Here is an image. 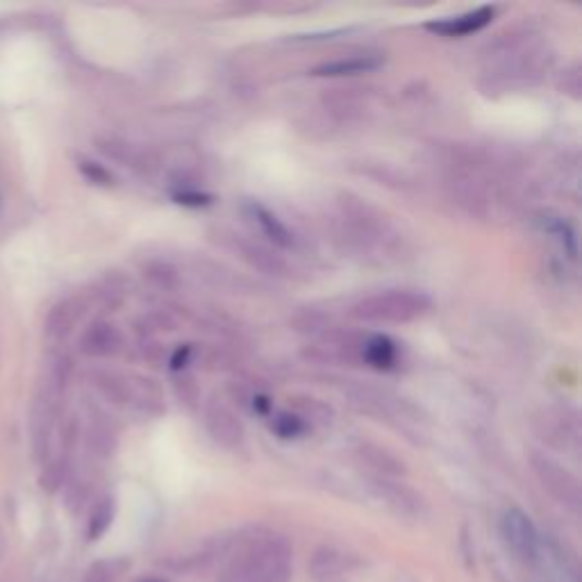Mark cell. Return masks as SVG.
Masks as SVG:
<instances>
[{"label":"cell","mask_w":582,"mask_h":582,"mask_svg":"<svg viewBox=\"0 0 582 582\" xmlns=\"http://www.w3.org/2000/svg\"><path fill=\"white\" fill-rule=\"evenodd\" d=\"M355 460L362 464L364 469L371 471L376 478H403L407 473V464L401 455H396L392 448L364 442L355 448Z\"/></svg>","instance_id":"8fae6325"},{"label":"cell","mask_w":582,"mask_h":582,"mask_svg":"<svg viewBox=\"0 0 582 582\" xmlns=\"http://www.w3.org/2000/svg\"><path fill=\"white\" fill-rule=\"evenodd\" d=\"M121 346V335L112 326H101L91 332L89 337V351L98 355L114 353Z\"/></svg>","instance_id":"7402d4cb"},{"label":"cell","mask_w":582,"mask_h":582,"mask_svg":"<svg viewBox=\"0 0 582 582\" xmlns=\"http://www.w3.org/2000/svg\"><path fill=\"white\" fill-rule=\"evenodd\" d=\"M112 519H114V503L110 501V498H105V501L96 507L94 514H91L89 539L101 537L103 532L112 526Z\"/></svg>","instance_id":"cb8c5ba5"},{"label":"cell","mask_w":582,"mask_h":582,"mask_svg":"<svg viewBox=\"0 0 582 582\" xmlns=\"http://www.w3.org/2000/svg\"><path fill=\"white\" fill-rule=\"evenodd\" d=\"M82 582H114V571L110 569V564L98 562L87 571V576Z\"/></svg>","instance_id":"f546056e"},{"label":"cell","mask_w":582,"mask_h":582,"mask_svg":"<svg viewBox=\"0 0 582 582\" xmlns=\"http://www.w3.org/2000/svg\"><path fill=\"white\" fill-rule=\"evenodd\" d=\"M560 89L562 94H569L571 98H580V89H582V82H580V73H578V66H573L571 71H567L560 80Z\"/></svg>","instance_id":"83f0119b"},{"label":"cell","mask_w":582,"mask_h":582,"mask_svg":"<svg viewBox=\"0 0 582 582\" xmlns=\"http://www.w3.org/2000/svg\"><path fill=\"white\" fill-rule=\"evenodd\" d=\"M291 548L282 537L251 539L228 571V582H289Z\"/></svg>","instance_id":"277c9868"},{"label":"cell","mask_w":582,"mask_h":582,"mask_svg":"<svg viewBox=\"0 0 582 582\" xmlns=\"http://www.w3.org/2000/svg\"><path fill=\"white\" fill-rule=\"evenodd\" d=\"M373 487H376L382 501L389 507H394V510L398 514H403V517H421V514L426 512V503H423L421 494L414 492L412 487L403 485V482L376 478L373 480Z\"/></svg>","instance_id":"7c38bea8"},{"label":"cell","mask_w":582,"mask_h":582,"mask_svg":"<svg viewBox=\"0 0 582 582\" xmlns=\"http://www.w3.org/2000/svg\"><path fill=\"white\" fill-rule=\"evenodd\" d=\"M244 212L251 216V219L257 223V228L262 230V235L271 241L276 248H291L294 246V235H291V230L282 223L276 214L271 210H266L264 205L260 203H246Z\"/></svg>","instance_id":"9a60e30c"},{"label":"cell","mask_w":582,"mask_h":582,"mask_svg":"<svg viewBox=\"0 0 582 582\" xmlns=\"http://www.w3.org/2000/svg\"><path fill=\"white\" fill-rule=\"evenodd\" d=\"M544 228L551 232V235L557 237V241L564 246V251H567L571 257H576L578 248H576V235H573V230L567 221L562 219H551V221H544Z\"/></svg>","instance_id":"484cf974"},{"label":"cell","mask_w":582,"mask_h":582,"mask_svg":"<svg viewBox=\"0 0 582 582\" xmlns=\"http://www.w3.org/2000/svg\"><path fill=\"white\" fill-rule=\"evenodd\" d=\"M439 160L446 194L464 212L480 221L517 214V164L510 157L476 144H451L442 148Z\"/></svg>","instance_id":"6da1fadb"},{"label":"cell","mask_w":582,"mask_h":582,"mask_svg":"<svg viewBox=\"0 0 582 582\" xmlns=\"http://www.w3.org/2000/svg\"><path fill=\"white\" fill-rule=\"evenodd\" d=\"M432 310V298L417 289H387L364 296L351 307V317L373 326H405Z\"/></svg>","instance_id":"5b68a950"},{"label":"cell","mask_w":582,"mask_h":582,"mask_svg":"<svg viewBox=\"0 0 582 582\" xmlns=\"http://www.w3.org/2000/svg\"><path fill=\"white\" fill-rule=\"evenodd\" d=\"M80 171L85 173V176L91 180V182H98V185H110L112 182V176L107 173L101 164H96V162H80Z\"/></svg>","instance_id":"4316f807"},{"label":"cell","mask_w":582,"mask_h":582,"mask_svg":"<svg viewBox=\"0 0 582 582\" xmlns=\"http://www.w3.org/2000/svg\"><path fill=\"white\" fill-rule=\"evenodd\" d=\"M335 230L348 251L369 257V260L394 257L403 241L401 232L385 212L371 205L367 198L348 194V191L337 198Z\"/></svg>","instance_id":"3957f363"},{"label":"cell","mask_w":582,"mask_h":582,"mask_svg":"<svg viewBox=\"0 0 582 582\" xmlns=\"http://www.w3.org/2000/svg\"><path fill=\"white\" fill-rule=\"evenodd\" d=\"M396 344L387 335H371L362 339L360 346V362L371 369L389 371L396 364Z\"/></svg>","instance_id":"e0dca14e"},{"label":"cell","mask_w":582,"mask_h":582,"mask_svg":"<svg viewBox=\"0 0 582 582\" xmlns=\"http://www.w3.org/2000/svg\"><path fill=\"white\" fill-rule=\"evenodd\" d=\"M226 246L232 253H237L241 262H246L251 269L264 273V276L285 278L289 273V264L285 257L278 251H273V248L260 244V241L246 239L241 235H235V232H230L226 237Z\"/></svg>","instance_id":"9c48e42d"},{"label":"cell","mask_w":582,"mask_h":582,"mask_svg":"<svg viewBox=\"0 0 582 582\" xmlns=\"http://www.w3.org/2000/svg\"><path fill=\"white\" fill-rule=\"evenodd\" d=\"M144 582H160V580H144Z\"/></svg>","instance_id":"1f68e13d"},{"label":"cell","mask_w":582,"mask_h":582,"mask_svg":"<svg viewBox=\"0 0 582 582\" xmlns=\"http://www.w3.org/2000/svg\"><path fill=\"white\" fill-rule=\"evenodd\" d=\"M173 392H176L178 401L182 405H187L189 410H194V407L201 405V389H198L196 380L191 376H178L173 380Z\"/></svg>","instance_id":"603a6c76"},{"label":"cell","mask_w":582,"mask_h":582,"mask_svg":"<svg viewBox=\"0 0 582 582\" xmlns=\"http://www.w3.org/2000/svg\"><path fill=\"white\" fill-rule=\"evenodd\" d=\"M191 355H194V348L191 346H180L176 353L171 355V369L173 371H182L189 364L191 360Z\"/></svg>","instance_id":"4dcf8cb0"},{"label":"cell","mask_w":582,"mask_h":582,"mask_svg":"<svg viewBox=\"0 0 582 582\" xmlns=\"http://www.w3.org/2000/svg\"><path fill=\"white\" fill-rule=\"evenodd\" d=\"M291 405H294V410L291 412L298 414V417H301L307 426H310V423H330L332 417H335L330 407L326 403L317 401V398L298 396V398H294V403Z\"/></svg>","instance_id":"d6986e66"},{"label":"cell","mask_w":582,"mask_h":582,"mask_svg":"<svg viewBox=\"0 0 582 582\" xmlns=\"http://www.w3.org/2000/svg\"><path fill=\"white\" fill-rule=\"evenodd\" d=\"M348 569V557L344 553L335 551V548H323L310 564L312 576L317 580H326L332 576H339V573Z\"/></svg>","instance_id":"ac0fdd59"},{"label":"cell","mask_w":582,"mask_h":582,"mask_svg":"<svg viewBox=\"0 0 582 582\" xmlns=\"http://www.w3.org/2000/svg\"><path fill=\"white\" fill-rule=\"evenodd\" d=\"M501 535L514 557H519L523 562L535 560L539 553V535L535 523L530 521L526 512L517 510V507L507 510L501 519Z\"/></svg>","instance_id":"30bf717a"},{"label":"cell","mask_w":582,"mask_h":582,"mask_svg":"<svg viewBox=\"0 0 582 582\" xmlns=\"http://www.w3.org/2000/svg\"><path fill=\"white\" fill-rule=\"evenodd\" d=\"M385 62V57L380 55H355V57H339L326 64H319L312 71V76L317 78H346V76H360V73L376 71Z\"/></svg>","instance_id":"5bb4252c"},{"label":"cell","mask_w":582,"mask_h":582,"mask_svg":"<svg viewBox=\"0 0 582 582\" xmlns=\"http://www.w3.org/2000/svg\"><path fill=\"white\" fill-rule=\"evenodd\" d=\"M176 201L182 205H189V207H201V205H210L212 198L201 194V191H194V189H182L176 194Z\"/></svg>","instance_id":"f1b7e54d"},{"label":"cell","mask_w":582,"mask_h":582,"mask_svg":"<svg viewBox=\"0 0 582 582\" xmlns=\"http://www.w3.org/2000/svg\"><path fill=\"white\" fill-rule=\"evenodd\" d=\"M203 423L212 442L226 448V451H239L244 446V423L228 403L219 401V398L207 401L203 407Z\"/></svg>","instance_id":"52a82bcc"},{"label":"cell","mask_w":582,"mask_h":582,"mask_svg":"<svg viewBox=\"0 0 582 582\" xmlns=\"http://www.w3.org/2000/svg\"><path fill=\"white\" fill-rule=\"evenodd\" d=\"M323 103H326L328 110L342 121H353L360 119L367 110V98H364L362 91L357 89H330L326 96H323Z\"/></svg>","instance_id":"2e32d148"},{"label":"cell","mask_w":582,"mask_h":582,"mask_svg":"<svg viewBox=\"0 0 582 582\" xmlns=\"http://www.w3.org/2000/svg\"><path fill=\"white\" fill-rule=\"evenodd\" d=\"M307 423L294 412H280L271 421V430L276 432L280 439H296L307 432Z\"/></svg>","instance_id":"44dd1931"},{"label":"cell","mask_w":582,"mask_h":582,"mask_svg":"<svg viewBox=\"0 0 582 582\" xmlns=\"http://www.w3.org/2000/svg\"><path fill=\"white\" fill-rule=\"evenodd\" d=\"M553 60V48L539 32L512 28L489 44L480 89L489 96L526 89L542 80Z\"/></svg>","instance_id":"7a4b0ae2"},{"label":"cell","mask_w":582,"mask_h":582,"mask_svg":"<svg viewBox=\"0 0 582 582\" xmlns=\"http://www.w3.org/2000/svg\"><path fill=\"white\" fill-rule=\"evenodd\" d=\"M537 432L546 444L555 448H578L580 419L571 407H546L537 417Z\"/></svg>","instance_id":"ba28073f"},{"label":"cell","mask_w":582,"mask_h":582,"mask_svg":"<svg viewBox=\"0 0 582 582\" xmlns=\"http://www.w3.org/2000/svg\"><path fill=\"white\" fill-rule=\"evenodd\" d=\"M530 467L535 478L539 480V485L544 487V492L553 501L569 507V510H578L582 501L580 482L567 467H562L551 455L537 451L530 453Z\"/></svg>","instance_id":"8992f818"},{"label":"cell","mask_w":582,"mask_h":582,"mask_svg":"<svg viewBox=\"0 0 582 582\" xmlns=\"http://www.w3.org/2000/svg\"><path fill=\"white\" fill-rule=\"evenodd\" d=\"M146 276L151 278L155 282V287H160V289H176L178 282H180L178 271L173 269L169 262L151 264V266H148Z\"/></svg>","instance_id":"d4e9b609"},{"label":"cell","mask_w":582,"mask_h":582,"mask_svg":"<svg viewBox=\"0 0 582 582\" xmlns=\"http://www.w3.org/2000/svg\"><path fill=\"white\" fill-rule=\"evenodd\" d=\"M494 14H496V7L485 5L462 16H453V19L432 21L426 28L439 37H467V35H473V32H480L482 28H487L489 23H492Z\"/></svg>","instance_id":"4fadbf2b"},{"label":"cell","mask_w":582,"mask_h":582,"mask_svg":"<svg viewBox=\"0 0 582 582\" xmlns=\"http://www.w3.org/2000/svg\"><path fill=\"white\" fill-rule=\"evenodd\" d=\"M296 326L298 332H305V335H330L332 328H330V319L326 314H321L317 310H303L301 314H296L294 321H291Z\"/></svg>","instance_id":"ffe728a7"}]
</instances>
